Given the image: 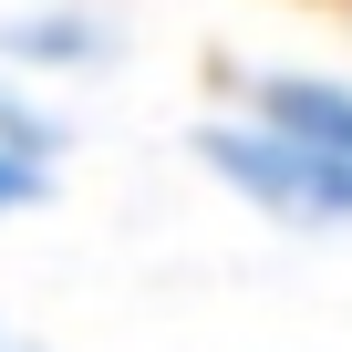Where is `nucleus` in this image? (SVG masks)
I'll return each mask as SVG.
<instances>
[{
    "instance_id": "obj_1",
    "label": "nucleus",
    "mask_w": 352,
    "mask_h": 352,
    "mask_svg": "<svg viewBox=\"0 0 352 352\" xmlns=\"http://www.w3.org/2000/svg\"><path fill=\"white\" fill-rule=\"evenodd\" d=\"M197 166L218 176V187L239 197V208H259L270 228H290V239H342L352 228V155H321V145H300V135H280V124H259V114H208L197 135Z\"/></svg>"
},
{
    "instance_id": "obj_4",
    "label": "nucleus",
    "mask_w": 352,
    "mask_h": 352,
    "mask_svg": "<svg viewBox=\"0 0 352 352\" xmlns=\"http://www.w3.org/2000/svg\"><path fill=\"white\" fill-rule=\"evenodd\" d=\"M0 145L63 176V114L42 104V83H11V73H0Z\"/></svg>"
},
{
    "instance_id": "obj_5",
    "label": "nucleus",
    "mask_w": 352,
    "mask_h": 352,
    "mask_svg": "<svg viewBox=\"0 0 352 352\" xmlns=\"http://www.w3.org/2000/svg\"><path fill=\"white\" fill-rule=\"evenodd\" d=\"M42 197H52V166H32V155L0 145V218H32Z\"/></svg>"
},
{
    "instance_id": "obj_6",
    "label": "nucleus",
    "mask_w": 352,
    "mask_h": 352,
    "mask_svg": "<svg viewBox=\"0 0 352 352\" xmlns=\"http://www.w3.org/2000/svg\"><path fill=\"white\" fill-rule=\"evenodd\" d=\"M0 352H42V342H32V331H21V321H0Z\"/></svg>"
},
{
    "instance_id": "obj_2",
    "label": "nucleus",
    "mask_w": 352,
    "mask_h": 352,
    "mask_svg": "<svg viewBox=\"0 0 352 352\" xmlns=\"http://www.w3.org/2000/svg\"><path fill=\"white\" fill-rule=\"evenodd\" d=\"M114 63V21L94 0H21L0 11V73L11 83H73V73H104Z\"/></svg>"
},
{
    "instance_id": "obj_3",
    "label": "nucleus",
    "mask_w": 352,
    "mask_h": 352,
    "mask_svg": "<svg viewBox=\"0 0 352 352\" xmlns=\"http://www.w3.org/2000/svg\"><path fill=\"white\" fill-rule=\"evenodd\" d=\"M239 114H259V124H280V135H300L321 155H352V83L342 73L259 63V73H239Z\"/></svg>"
}]
</instances>
